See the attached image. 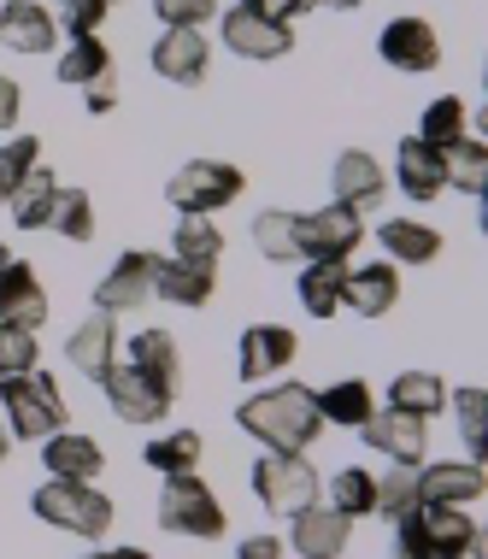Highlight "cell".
Masks as SVG:
<instances>
[{"instance_id":"6da1fadb","label":"cell","mask_w":488,"mask_h":559,"mask_svg":"<svg viewBox=\"0 0 488 559\" xmlns=\"http://www.w3.org/2000/svg\"><path fill=\"white\" fill-rule=\"evenodd\" d=\"M236 425L265 442L271 453H307L318 436H324V418H318V401L307 383H277V389H253L248 401L236 406Z\"/></svg>"},{"instance_id":"7a4b0ae2","label":"cell","mask_w":488,"mask_h":559,"mask_svg":"<svg viewBox=\"0 0 488 559\" xmlns=\"http://www.w3.org/2000/svg\"><path fill=\"white\" fill-rule=\"evenodd\" d=\"M0 418H7V436L19 442H48L53 430L71 425L66 395L48 371H19V377H0Z\"/></svg>"},{"instance_id":"3957f363","label":"cell","mask_w":488,"mask_h":559,"mask_svg":"<svg viewBox=\"0 0 488 559\" xmlns=\"http://www.w3.org/2000/svg\"><path fill=\"white\" fill-rule=\"evenodd\" d=\"M29 507H36L41 524H53V531H71L83 542H100L112 536V501L95 489V483H66V477H48L36 495H29Z\"/></svg>"},{"instance_id":"277c9868","label":"cell","mask_w":488,"mask_h":559,"mask_svg":"<svg viewBox=\"0 0 488 559\" xmlns=\"http://www.w3.org/2000/svg\"><path fill=\"white\" fill-rule=\"evenodd\" d=\"M159 524L171 536H194V542H212V536H224V507H218V495L206 489V477H194V472H171L165 477V489H159Z\"/></svg>"},{"instance_id":"5b68a950","label":"cell","mask_w":488,"mask_h":559,"mask_svg":"<svg viewBox=\"0 0 488 559\" xmlns=\"http://www.w3.org/2000/svg\"><path fill=\"white\" fill-rule=\"evenodd\" d=\"M241 189H248V177H241L236 165H224V159H189L171 183H165V201H171L182 218H212V213H224Z\"/></svg>"},{"instance_id":"8992f818","label":"cell","mask_w":488,"mask_h":559,"mask_svg":"<svg viewBox=\"0 0 488 559\" xmlns=\"http://www.w3.org/2000/svg\"><path fill=\"white\" fill-rule=\"evenodd\" d=\"M318 489H324V483H318L307 453H271L265 448V460L253 465V495H259V507L277 512V519H295L300 507H312Z\"/></svg>"},{"instance_id":"52a82bcc","label":"cell","mask_w":488,"mask_h":559,"mask_svg":"<svg viewBox=\"0 0 488 559\" xmlns=\"http://www.w3.org/2000/svg\"><path fill=\"white\" fill-rule=\"evenodd\" d=\"M295 241H300V260H347L365 241V218L354 206L330 201L318 213H295Z\"/></svg>"},{"instance_id":"ba28073f","label":"cell","mask_w":488,"mask_h":559,"mask_svg":"<svg viewBox=\"0 0 488 559\" xmlns=\"http://www.w3.org/2000/svg\"><path fill=\"white\" fill-rule=\"evenodd\" d=\"M95 383H100V395L112 401V413L124 418V425H159V418L171 413V389H159L154 377H142L135 366H118L112 359Z\"/></svg>"},{"instance_id":"9c48e42d","label":"cell","mask_w":488,"mask_h":559,"mask_svg":"<svg viewBox=\"0 0 488 559\" xmlns=\"http://www.w3.org/2000/svg\"><path fill=\"white\" fill-rule=\"evenodd\" d=\"M154 260L159 253H147V248H130L124 260H118L106 277L95 283V312H135V307H147L154 300Z\"/></svg>"},{"instance_id":"30bf717a","label":"cell","mask_w":488,"mask_h":559,"mask_svg":"<svg viewBox=\"0 0 488 559\" xmlns=\"http://www.w3.org/2000/svg\"><path fill=\"white\" fill-rule=\"evenodd\" d=\"M224 48L241 53V59H283L288 48H295V29L277 24V19H265L259 7H230L224 12Z\"/></svg>"},{"instance_id":"8fae6325","label":"cell","mask_w":488,"mask_h":559,"mask_svg":"<svg viewBox=\"0 0 488 559\" xmlns=\"http://www.w3.org/2000/svg\"><path fill=\"white\" fill-rule=\"evenodd\" d=\"M377 53H383L394 71H412V78H424V71L441 66V36H436L430 19H389L383 36H377Z\"/></svg>"},{"instance_id":"7c38bea8","label":"cell","mask_w":488,"mask_h":559,"mask_svg":"<svg viewBox=\"0 0 488 559\" xmlns=\"http://www.w3.org/2000/svg\"><path fill=\"white\" fill-rule=\"evenodd\" d=\"M347 536H354V519H342L330 501H312L295 512V524H288V548L300 559H342L347 554Z\"/></svg>"},{"instance_id":"4fadbf2b","label":"cell","mask_w":488,"mask_h":559,"mask_svg":"<svg viewBox=\"0 0 488 559\" xmlns=\"http://www.w3.org/2000/svg\"><path fill=\"white\" fill-rule=\"evenodd\" d=\"M359 436H365V448H377L389 465H424V448H430V430H424V418L394 413V406H383V413L365 418Z\"/></svg>"},{"instance_id":"5bb4252c","label":"cell","mask_w":488,"mask_h":559,"mask_svg":"<svg viewBox=\"0 0 488 559\" xmlns=\"http://www.w3.org/2000/svg\"><path fill=\"white\" fill-rule=\"evenodd\" d=\"M154 71L165 83L182 88H201L212 71V48H206V29H159L154 41Z\"/></svg>"},{"instance_id":"9a60e30c","label":"cell","mask_w":488,"mask_h":559,"mask_svg":"<svg viewBox=\"0 0 488 559\" xmlns=\"http://www.w3.org/2000/svg\"><path fill=\"white\" fill-rule=\"evenodd\" d=\"M488 489L477 460H436L418 465V507H471Z\"/></svg>"},{"instance_id":"2e32d148","label":"cell","mask_w":488,"mask_h":559,"mask_svg":"<svg viewBox=\"0 0 488 559\" xmlns=\"http://www.w3.org/2000/svg\"><path fill=\"white\" fill-rule=\"evenodd\" d=\"M59 24L41 0H7L0 7V48L7 53H53Z\"/></svg>"},{"instance_id":"e0dca14e","label":"cell","mask_w":488,"mask_h":559,"mask_svg":"<svg viewBox=\"0 0 488 559\" xmlns=\"http://www.w3.org/2000/svg\"><path fill=\"white\" fill-rule=\"evenodd\" d=\"M295 330H283V324H253V330H241V347H236V366L248 383H265V377H277L288 371V359H295Z\"/></svg>"},{"instance_id":"ac0fdd59","label":"cell","mask_w":488,"mask_h":559,"mask_svg":"<svg viewBox=\"0 0 488 559\" xmlns=\"http://www.w3.org/2000/svg\"><path fill=\"white\" fill-rule=\"evenodd\" d=\"M330 189H335V201H342V206L365 213V206H377L389 194V171L365 154V147H347V154L335 159V171H330Z\"/></svg>"},{"instance_id":"d6986e66","label":"cell","mask_w":488,"mask_h":559,"mask_svg":"<svg viewBox=\"0 0 488 559\" xmlns=\"http://www.w3.org/2000/svg\"><path fill=\"white\" fill-rule=\"evenodd\" d=\"M418 519V531L424 542H430V554H471V559H483V531H477V519H465V507H418L412 512Z\"/></svg>"},{"instance_id":"ffe728a7","label":"cell","mask_w":488,"mask_h":559,"mask_svg":"<svg viewBox=\"0 0 488 559\" xmlns=\"http://www.w3.org/2000/svg\"><path fill=\"white\" fill-rule=\"evenodd\" d=\"M48 319V295L36 283V265L12 260L0 271V324H19V330H41Z\"/></svg>"},{"instance_id":"44dd1931","label":"cell","mask_w":488,"mask_h":559,"mask_svg":"<svg viewBox=\"0 0 488 559\" xmlns=\"http://www.w3.org/2000/svg\"><path fill=\"white\" fill-rule=\"evenodd\" d=\"M394 300H401V271H394L389 260L347 271V283H342V307H354L359 319H383V312H394Z\"/></svg>"},{"instance_id":"7402d4cb","label":"cell","mask_w":488,"mask_h":559,"mask_svg":"<svg viewBox=\"0 0 488 559\" xmlns=\"http://www.w3.org/2000/svg\"><path fill=\"white\" fill-rule=\"evenodd\" d=\"M394 183H401V194H406V201H418V206L441 201V189H448V177H441V154H436V147H424L418 135L401 142V147H394Z\"/></svg>"},{"instance_id":"603a6c76","label":"cell","mask_w":488,"mask_h":559,"mask_svg":"<svg viewBox=\"0 0 488 559\" xmlns=\"http://www.w3.org/2000/svg\"><path fill=\"white\" fill-rule=\"evenodd\" d=\"M41 465L66 483H95L106 472V453H100V442H88L78 430H53L48 442H41Z\"/></svg>"},{"instance_id":"cb8c5ba5","label":"cell","mask_w":488,"mask_h":559,"mask_svg":"<svg viewBox=\"0 0 488 559\" xmlns=\"http://www.w3.org/2000/svg\"><path fill=\"white\" fill-rule=\"evenodd\" d=\"M66 359H71L83 377H100L106 366H112V359H118V319H112V312H88V319L71 330Z\"/></svg>"},{"instance_id":"d4e9b609","label":"cell","mask_w":488,"mask_h":559,"mask_svg":"<svg viewBox=\"0 0 488 559\" xmlns=\"http://www.w3.org/2000/svg\"><path fill=\"white\" fill-rule=\"evenodd\" d=\"M312 401H318V418H324V425H347V430H359L365 418L377 413L365 377H335L330 389H312Z\"/></svg>"},{"instance_id":"484cf974","label":"cell","mask_w":488,"mask_h":559,"mask_svg":"<svg viewBox=\"0 0 488 559\" xmlns=\"http://www.w3.org/2000/svg\"><path fill=\"white\" fill-rule=\"evenodd\" d=\"M342 283H347V260H307L295 295L312 319H335V312H342Z\"/></svg>"},{"instance_id":"4316f807","label":"cell","mask_w":488,"mask_h":559,"mask_svg":"<svg viewBox=\"0 0 488 559\" xmlns=\"http://www.w3.org/2000/svg\"><path fill=\"white\" fill-rule=\"evenodd\" d=\"M377 241H383L389 265H430V260H441V230H430V224H418V218H389L383 230H377Z\"/></svg>"},{"instance_id":"83f0119b","label":"cell","mask_w":488,"mask_h":559,"mask_svg":"<svg viewBox=\"0 0 488 559\" xmlns=\"http://www.w3.org/2000/svg\"><path fill=\"white\" fill-rule=\"evenodd\" d=\"M212 265H182V260H154V295L171 307H206L212 300Z\"/></svg>"},{"instance_id":"f1b7e54d","label":"cell","mask_w":488,"mask_h":559,"mask_svg":"<svg viewBox=\"0 0 488 559\" xmlns=\"http://www.w3.org/2000/svg\"><path fill=\"white\" fill-rule=\"evenodd\" d=\"M53 201H59V177L48 171V165H36V171H29L24 183L7 194V206H12V224H19V230H48V218H53Z\"/></svg>"},{"instance_id":"f546056e","label":"cell","mask_w":488,"mask_h":559,"mask_svg":"<svg viewBox=\"0 0 488 559\" xmlns=\"http://www.w3.org/2000/svg\"><path fill=\"white\" fill-rule=\"evenodd\" d=\"M124 366H135L142 377H154L159 389H171V395H177V377H182V354H177L171 330H142V336L130 342V359H124Z\"/></svg>"},{"instance_id":"4dcf8cb0","label":"cell","mask_w":488,"mask_h":559,"mask_svg":"<svg viewBox=\"0 0 488 559\" xmlns=\"http://www.w3.org/2000/svg\"><path fill=\"white\" fill-rule=\"evenodd\" d=\"M389 406L394 413H412V418H436L448 406V383L436 371H401L389 383Z\"/></svg>"},{"instance_id":"1f68e13d","label":"cell","mask_w":488,"mask_h":559,"mask_svg":"<svg viewBox=\"0 0 488 559\" xmlns=\"http://www.w3.org/2000/svg\"><path fill=\"white\" fill-rule=\"evenodd\" d=\"M371 489L377 501L371 512L377 519H406V512H418V465H389V472H371Z\"/></svg>"},{"instance_id":"d6a6232c","label":"cell","mask_w":488,"mask_h":559,"mask_svg":"<svg viewBox=\"0 0 488 559\" xmlns=\"http://www.w3.org/2000/svg\"><path fill=\"white\" fill-rule=\"evenodd\" d=\"M441 177H448V189L483 194V189H488V142H477V135L453 142L448 154H441Z\"/></svg>"},{"instance_id":"836d02e7","label":"cell","mask_w":488,"mask_h":559,"mask_svg":"<svg viewBox=\"0 0 488 559\" xmlns=\"http://www.w3.org/2000/svg\"><path fill=\"white\" fill-rule=\"evenodd\" d=\"M465 100L460 95H441V100H430L424 107V118H418V142L424 147H436V154H448L453 142H465Z\"/></svg>"},{"instance_id":"e575fe53","label":"cell","mask_w":488,"mask_h":559,"mask_svg":"<svg viewBox=\"0 0 488 559\" xmlns=\"http://www.w3.org/2000/svg\"><path fill=\"white\" fill-rule=\"evenodd\" d=\"M253 248L265 253V260H277V265H295V260H300V241H295V213H283V206L259 213V218H253Z\"/></svg>"},{"instance_id":"d590c367","label":"cell","mask_w":488,"mask_h":559,"mask_svg":"<svg viewBox=\"0 0 488 559\" xmlns=\"http://www.w3.org/2000/svg\"><path fill=\"white\" fill-rule=\"evenodd\" d=\"M59 83H95L100 71H112V48L100 36H71V48L59 53Z\"/></svg>"},{"instance_id":"8d00e7d4","label":"cell","mask_w":488,"mask_h":559,"mask_svg":"<svg viewBox=\"0 0 488 559\" xmlns=\"http://www.w3.org/2000/svg\"><path fill=\"white\" fill-rule=\"evenodd\" d=\"M448 406L460 413V436L471 448V460H488V395L483 389H448Z\"/></svg>"},{"instance_id":"74e56055","label":"cell","mask_w":488,"mask_h":559,"mask_svg":"<svg viewBox=\"0 0 488 559\" xmlns=\"http://www.w3.org/2000/svg\"><path fill=\"white\" fill-rule=\"evenodd\" d=\"M142 460L154 465L159 477H171V472H194V465H201V436H194V430H171V436H154V442L142 448Z\"/></svg>"},{"instance_id":"f35d334b","label":"cell","mask_w":488,"mask_h":559,"mask_svg":"<svg viewBox=\"0 0 488 559\" xmlns=\"http://www.w3.org/2000/svg\"><path fill=\"white\" fill-rule=\"evenodd\" d=\"M371 472L365 465H342V472H330V507L342 512V519H371Z\"/></svg>"},{"instance_id":"ab89813d","label":"cell","mask_w":488,"mask_h":559,"mask_svg":"<svg viewBox=\"0 0 488 559\" xmlns=\"http://www.w3.org/2000/svg\"><path fill=\"white\" fill-rule=\"evenodd\" d=\"M171 241H177L171 260H182V265H218V253H224V230L212 218H182Z\"/></svg>"},{"instance_id":"60d3db41","label":"cell","mask_w":488,"mask_h":559,"mask_svg":"<svg viewBox=\"0 0 488 559\" xmlns=\"http://www.w3.org/2000/svg\"><path fill=\"white\" fill-rule=\"evenodd\" d=\"M48 230H59L66 241H88V236H95V201H88V189H59Z\"/></svg>"},{"instance_id":"b9f144b4","label":"cell","mask_w":488,"mask_h":559,"mask_svg":"<svg viewBox=\"0 0 488 559\" xmlns=\"http://www.w3.org/2000/svg\"><path fill=\"white\" fill-rule=\"evenodd\" d=\"M36 165H41V142H36V135H12V142L0 147V206H7V194L19 189Z\"/></svg>"},{"instance_id":"7bdbcfd3","label":"cell","mask_w":488,"mask_h":559,"mask_svg":"<svg viewBox=\"0 0 488 559\" xmlns=\"http://www.w3.org/2000/svg\"><path fill=\"white\" fill-rule=\"evenodd\" d=\"M19 371H36V330L0 324V377H19Z\"/></svg>"},{"instance_id":"ee69618b","label":"cell","mask_w":488,"mask_h":559,"mask_svg":"<svg viewBox=\"0 0 488 559\" xmlns=\"http://www.w3.org/2000/svg\"><path fill=\"white\" fill-rule=\"evenodd\" d=\"M154 12H159V29H206L218 0H154Z\"/></svg>"},{"instance_id":"f6af8a7d","label":"cell","mask_w":488,"mask_h":559,"mask_svg":"<svg viewBox=\"0 0 488 559\" xmlns=\"http://www.w3.org/2000/svg\"><path fill=\"white\" fill-rule=\"evenodd\" d=\"M389 559H436L430 554V542H424V531H418V519H394V548H389Z\"/></svg>"},{"instance_id":"bcb514c9","label":"cell","mask_w":488,"mask_h":559,"mask_svg":"<svg viewBox=\"0 0 488 559\" xmlns=\"http://www.w3.org/2000/svg\"><path fill=\"white\" fill-rule=\"evenodd\" d=\"M106 0H66V29L71 36H95V29L106 24Z\"/></svg>"},{"instance_id":"7dc6e473","label":"cell","mask_w":488,"mask_h":559,"mask_svg":"<svg viewBox=\"0 0 488 559\" xmlns=\"http://www.w3.org/2000/svg\"><path fill=\"white\" fill-rule=\"evenodd\" d=\"M83 88H88V112H95V118L118 107V71H100V78L83 83Z\"/></svg>"},{"instance_id":"c3c4849f","label":"cell","mask_w":488,"mask_h":559,"mask_svg":"<svg viewBox=\"0 0 488 559\" xmlns=\"http://www.w3.org/2000/svg\"><path fill=\"white\" fill-rule=\"evenodd\" d=\"M312 7H318V0H259V12L277 19V24H288V29H295V19H307Z\"/></svg>"},{"instance_id":"681fc988","label":"cell","mask_w":488,"mask_h":559,"mask_svg":"<svg viewBox=\"0 0 488 559\" xmlns=\"http://www.w3.org/2000/svg\"><path fill=\"white\" fill-rule=\"evenodd\" d=\"M19 112H24V88L0 78V130H19Z\"/></svg>"},{"instance_id":"f907efd6","label":"cell","mask_w":488,"mask_h":559,"mask_svg":"<svg viewBox=\"0 0 488 559\" xmlns=\"http://www.w3.org/2000/svg\"><path fill=\"white\" fill-rule=\"evenodd\" d=\"M236 559H283V542L277 536H248L236 548Z\"/></svg>"},{"instance_id":"816d5d0a","label":"cell","mask_w":488,"mask_h":559,"mask_svg":"<svg viewBox=\"0 0 488 559\" xmlns=\"http://www.w3.org/2000/svg\"><path fill=\"white\" fill-rule=\"evenodd\" d=\"M83 559H154L147 548H100V554H83Z\"/></svg>"},{"instance_id":"f5cc1de1","label":"cell","mask_w":488,"mask_h":559,"mask_svg":"<svg viewBox=\"0 0 488 559\" xmlns=\"http://www.w3.org/2000/svg\"><path fill=\"white\" fill-rule=\"evenodd\" d=\"M318 7H342V12H354V7H365V0H318Z\"/></svg>"},{"instance_id":"db71d44e","label":"cell","mask_w":488,"mask_h":559,"mask_svg":"<svg viewBox=\"0 0 488 559\" xmlns=\"http://www.w3.org/2000/svg\"><path fill=\"white\" fill-rule=\"evenodd\" d=\"M7 442H12V436H7V418H0V460H7Z\"/></svg>"},{"instance_id":"11a10c76","label":"cell","mask_w":488,"mask_h":559,"mask_svg":"<svg viewBox=\"0 0 488 559\" xmlns=\"http://www.w3.org/2000/svg\"><path fill=\"white\" fill-rule=\"evenodd\" d=\"M12 265V253H7V241H0V271H7Z\"/></svg>"},{"instance_id":"9f6ffc18","label":"cell","mask_w":488,"mask_h":559,"mask_svg":"<svg viewBox=\"0 0 488 559\" xmlns=\"http://www.w3.org/2000/svg\"><path fill=\"white\" fill-rule=\"evenodd\" d=\"M441 559H471V554H441Z\"/></svg>"},{"instance_id":"6f0895ef","label":"cell","mask_w":488,"mask_h":559,"mask_svg":"<svg viewBox=\"0 0 488 559\" xmlns=\"http://www.w3.org/2000/svg\"><path fill=\"white\" fill-rule=\"evenodd\" d=\"M106 7H118V0H106Z\"/></svg>"},{"instance_id":"680465c9","label":"cell","mask_w":488,"mask_h":559,"mask_svg":"<svg viewBox=\"0 0 488 559\" xmlns=\"http://www.w3.org/2000/svg\"><path fill=\"white\" fill-rule=\"evenodd\" d=\"M248 7H259V0H248Z\"/></svg>"}]
</instances>
